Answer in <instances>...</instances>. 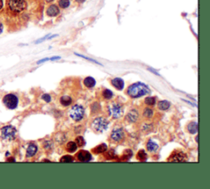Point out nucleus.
I'll return each mask as SVG.
<instances>
[{
  "label": "nucleus",
  "instance_id": "obj_1",
  "mask_svg": "<svg viewBox=\"0 0 210 189\" xmlns=\"http://www.w3.org/2000/svg\"><path fill=\"white\" fill-rule=\"evenodd\" d=\"M149 88L142 82H136L132 84L127 89V94L131 98H139L143 95L149 94Z\"/></svg>",
  "mask_w": 210,
  "mask_h": 189
},
{
  "label": "nucleus",
  "instance_id": "obj_2",
  "mask_svg": "<svg viewBox=\"0 0 210 189\" xmlns=\"http://www.w3.org/2000/svg\"><path fill=\"white\" fill-rule=\"evenodd\" d=\"M25 0H7V7L15 13H20L26 8Z\"/></svg>",
  "mask_w": 210,
  "mask_h": 189
},
{
  "label": "nucleus",
  "instance_id": "obj_3",
  "mask_svg": "<svg viewBox=\"0 0 210 189\" xmlns=\"http://www.w3.org/2000/svg\"><path fill=\"white\" fill-rule=\"evenodd\" d=\"M69 115L74 121L79 122L85 115V109L80 104H76L71 109L69 112Z\"/></svg>",
  "mask_w": 210,
  "mask_h": 189
},
{
  "label": "nucleus",
  "instance_id": "obj_4",
  "mask_svg": "<svg viewBox=\"0 0 210 189\" xmlns=\"http://www.w3.org/2000/svg\"><path fill=\"white\" fill-rule=\"evenodd\" d=\"M109 126V123L107 119L103 118H97L92 122V128L95 132H103L105 130H107Z\"/></svg>",
  "mask_w": 210,
  "mask_h": 189
},
{
  "label": "nucleus",
  "instance_id": "obj_5",
  "mask_svg": "<svg viewBox=\"0 0 210 189\" xmlns=\"http://www.w3.org/2000/svg\"><path fill=\"white\" fill-rule=\"evenodd\" d=\"M3 104L7 106L8 109H14L17 107L18 99H17V97L15 94H8L4 96V98H3Z\"/></svg>",
  "mask_w": 210,
  "mask_h": 189
},
{
  "label": "nucleus",
  "instance_id": "obj_6",
  "mask_svg": "<svg viewBox=\"0 0 210 189\" xmlns=\"http://www.w3.org/2000/svg\"><path fill=\"white\" fill-rule=\"evenodd\" d=\"M16 131L13 126H6L2 129V136L4 139L13 140L16 137Z\"/></svg>",
  "mask_w": 210,
  "mask_h": 189
},
{
  "label": "nucleus",
  "instance_id": "obj_7",
  "mask_svg": "<svg viewBox=\"0 0 210 189\" xmlns=\"http://www.w3.org/2000/svg\"><path fill=\"white\" fill-rule=\"evenodd\" d=\"M110 114L113 118H118L122 115V107L119 104L113 103L110 107H109Z\"/></svg>",
  "mask_w": 210,
  "mask_h": 189
},
{
  "label": "nucleus",
  "instance_id": "obj_8",
  "mask_svg": "<svg viewBox=\"0 0 210 189\" xmlns=\"http://www.w3.org/2000/svg\"><path fill=\"white\" fill-rule=\"evenodd\" d=\"M168 161H172V162H183V161H186V154H184L181 151H174L172 155L170 156V158L168 159Z\"/></svg>",
  "mask_w": 210,
  "mask_h": 189
},
{
  "label": "nucleus",
  "instance_id": "obj_9",
  "mask_svg": "<svg viewBox=\"0 0 210 189\" xmlns=\"http://www.w3.org/2000/svg\"><path fill=\"white\" fill-rule=\"evenodd\" d=\"M124 137H125V132L122 128H117L111 132V138L117 142L121 141L124 138Z\"/></svg>",
  "mask_w": 210,
  "mask_h": 189
},
{
  "label": "nucleus",
  "instance_id": "obj_10",
  "mask_svg": "<svg viewBox=\"0 0 210 189\" xmlns=\"http://www.w3.org/2000/svg\"><path fill=\"white\" fill-rule=\"evenodd\" d=\"M76 156L77 160H80L81 162H88L92 160L91 154L87 151H80L76 155Z\"/></svg>",
  "mask_w": 210,
  "mask_h": 189
},
{
  "label": "nucleus",
  "instance_id": "obj_11",
  "mask_svg": "<svg viewBox=\"0 0 210 189\" xmlns=\"http://www.w3.org/2000/svg\"><path fill=\"white\" fill-rule=\"evenodd\" d=\"M60 13L59 11V7L55 5V4H53V5H50L49 7H48L47 11H46V13L49 17H56L58 16Z\"/></svg>",
  "mask_w": 210,
  "mask_h": 189
},
{
  "label": "nucleus",
  "instance_id": "obj_12",
  "mask_svg": "<svg viewBox=\"0 0 210 189\" xmlns=\"http://www.w3.org/2000/svg\"><path fill=\"white\" fill-rule=\"evenodd\" d=\"M139 118V113L136 109H132L130 112L127 114L126 115V119L130 122V123H135L136 122V120Z\"/></svg>",
  "mask_w": 210,
  "mask_h": 189
},
{
  "label": "nucleus",
  "instance_id": "obj_13",
  "mask_svg": "<svg viewBox=\"0 0 210 189\" xmlns=\"http://www.w3.org/2000/svg\"><path fill=\"white\" fill-rule=\"evenodd\" d=\"M111 82H112V85L116 88V89H117V90H119V91L123 90L124 81L122 80V78H120V77H116V78L113 79Z\"/></svg>",
  "mask_w": 210,
  "mask_h": 189
},
{
  "label": "nucleus",
  "instance_id": "obj_14",
  "mask_svg": "<svg viewBox=\"0 0 210 189\" xmlns=\"http://www.w3.org/2000/svg\"><path fill=\"white\" fill-rule=\"evenodd\" d=\"M107 150H108L107 145L105 143H102L100 145H97V146L94 147V149H93V152L94 154H101V153L107 151Z\"/></svg>",
  "mask_w": 210,
  "mask_h": 189
},
{
  "label": "nucleus",
  "instance_id": "obj_15",
  "mask_svg": "<svg viewBox=\"0 0 210 189\" xmlns=\"http://www.w3.org/2000/svg\"><path fill=\"white\" fill-rule=\"evenodd\" d=\"M37 146L35 144H30L28 146L27 150H26V156L27 157H32L36 155V153L37 152Z\"/></svg>",
  "mask_w": 210,
  "mask_h": 189
},
{
  "label": "nucleus",
  "instance_id": "obj_16",
  "mask_svg": "<svg viewBox=\"0 0 210 189\" xmlns=\"http://www.w3.org/2000/svg\"><path fill=\"white\" fill-rule=\"evenodd\" d=\"M95 84H96V81L94 80V78L92 77H87L84 80V85L88 88L94 87Z\"/></svg>",
  "mask_w": 210,
  "mask_h": 189
},
{
  "label": "nucleus",
  "instance_id": "obj_17",
  "mask_svg": "<svg viewBox=\"0 0 210 189\" xmlns=\"http://www.w3.org/2000/svg\"><path fill=\"white\" fill-rule=\"evenodd\" d=\"M147 150L150 152H155L157 151V150L159 149V145L157 143H155L154 141H153L151 140H149L147 143Z\"/></svg>",
  "mask_w": 210,
  "mask_h": 189
},
{
  "label": "nucleus",
  "instance_id": "obj_18",
  "mask_svg": "<svg viewBox=\"0 0 210 189\" xmlns=\"http://www.w3.org/2000/svg\"><path fill=\"white\" fill-rule=\"evenodd\" d=\"M170 102L167 101V100H161L158 103V108L160 109V110H167V109L170 108Z\"/></svg>",
  "mask_w": 210,
  "mask_h": 189
},
{
  "label": "nucleus",
  "instance_id": "obj_19",
  "mask_svg": "<svg viewBox=\"0 0 210 189\" xmlns=\"http://www.w3.org/2000/svg\"><path fill=\"white\" fill-rule=\"evenodd\" d=\"M187 130L190 133L195 134L198 132V124L196 122H191L187 126Z\"/></svg>",
  "mask_w": 210,
  "mask_h": 189
},
{
  "label": "nucleus",
  "instance_id": "obj_20",
  "mask_svg": "<svg viewBox=\"0 0 210 189\" xmlns=\"http://www.w3.org/2000/svg\"><path fill=\"white\" fill-rule=\"evenodd\" d=\"M60 103L63 105V106H68L72 103V99L70 96L67 95H63L61 97L60 99Z\"/></svg>",
  "mask_w": 210,
  "mask_h": 189
},
{
  "label": "nucleus",
  "instance_id": "obj_21",
  "mask_svg": "<svg viewBox=\"0 0 210 189\" xmlns=\"http://www.w3.org/2000/svg\"><path fill=\"white\" fill-rule=\"evenodd\" d=\"M66 149L68 152H75L77 150V145L74 141H69V142H67V144L66 145Z\"/></svg>",
  "mask_w": 210,
  "mask_h": 189
},
{
  "label": "nucleus",
  "instance_id": "obj_22",
  "mask_svg": "<svg viewBox=\"0 0 210 189\" xmlns=\"http://www.w3.org/2000/svg\"><path fill=\"white\" fill-rule=\"evenodd\" d=\"M137 160L140 161H145L147 160V154L144 150H140L137 153Z\"/></svg>",
  "mask_w": 210,
  "mask_h": 189
},
{
  "label": "nucleus",
  "instance_id": "obj_23",
  "mask_svg": "<svg viewBox=\"0 0 210 189\" xmlns=\"http://www.w3.org/2000/svg\"><path fill=\"white\" fill-rule=\"evenodd\" d=\"M113 92L109 90V89H105V90H103V98H105V99H107V100H110V99H112L113 98Z\"/></svg>",
  "mask_w": 210,
  "mask_h": 189
},
{
  "label": "nucleus",
  "instance_id": "obj_24",
  "mask_svg": "<svg viewBox=\"0 0 210 189\" xmlns=\"http://www.w3.org/2000/svg\"><path fill=\"white\" fill-rule=\"evenodd\" d=\"M76 143L77 146L82 147V146H84V145H86V141H85V139H84L83 137L79 136V137H77L76 139Z\"/></svg>",
  "mask_w": 210,
  "mask_h": 189
},
{
  "label": "nucleus",
  "instance_id": "obj_25",
  "mask_svg": "<svg viewBox=\"0 0 210 189\" xmlns=\"http://www.w3.org/2000/svg\"><path fill=\"white\" fill-rule=\"evenodd\" d=\"M153 114V112L151 109L149 108H146L144 109V112H143V116L147 118H152Z\"/></svg>",
  "mask_w": 210,
  "mask_h": 189
},
{
  "label": "nucleus",
  "instance_id": "obj_26",
  "mask_svg": "<svg viewBox=\"0 0 210 189\" xmlns=\"http://www.w3.org/2000/svg\"><path fill=\"white\" fill-rule=\"evenodd\" d=\"M58 5L62 8H66L70 5V0H59L58 1Z\"/></svg>",
  "mask_w": 210,
  "mask_h": 189
},
{
  "label": "nucleus",
  "instance_id": "obj_27",
  "mask_svg": "<svg viewBox=\"0 0 210 189\" xmlns=\"http://www.w3.org/2000/svg\"><path fill=\"white\" fill-rule=\"evenodd\" d=\"M72 161L73 158L71 155H63L60 160V162H62V163H71Z\"/></svg>",
  "mask_w": 210,
  "mask_h": 189
},
{
  "label": "nucleus",
  "instance_id": "obj_28",
  "mask_svg": "<svg viewBox=\"0 0 210 189\" xmlns=\"http://www.w3.org/2000/svg\"><path fill=\"white\" fill-rule=\"evenodd\" d=\"M145 102L148 105H153L156 103V100L154 97H147L145 100Z\"/></svg>",
  "mask_w": 210,
  "mask_h": 189
},
{
  "label": "nucleus",
  "instance_id": "obj_29",
  "mask_svg": "<svg viewBox=\"0 0 210 189\" xmlns=\"http://www.w3.org/2000/svg\"><path fill=\"white\" fill-rule=\"evenodd\" d=\"M132 156V151L130 150H126L123 154V157L125 160H129Z\"/></svg>",
  "mask_w": 210,
  "mask_h": 189
},
{
  "label": "nucleus",
  "instance_id": "obj_30",
  "mask_svg": "<svg viewBox=\"0 0 210 189\" xmlns=\"http://www.w3.org/2000/svg\"><path fill=\"white\" fill-rule=\"evenodd\" d=\"M76 54V55H77V56H79V57H81V58H85V59H87V60H89V61H90V62H93V63H97V64L101 65L99 62H97L96 60H94V59H92V58H88V57H86V56H83V55L79 54Z\"/></svg>",
  "mask_w": 210,
  "mask_h": 189
},
{
  "label": "nucleus",
  "instance_id": "obj_31",
  "mask_svg": "<svg viewBox=\"0 0 210 189\" xmlns=\"http://www.w3.org/2000/svg\"><path fill=\"white\" fill-rule=\"evenodd\" d=\"M42 99H43V100L45 102H47V103H49L51 101V97L49 94H44L42 95Z\"/></svg>",
  "mask_w": 210,
  "mask_h": 189
},
{
  "label": "nucleus",
  "instance_id": "obj_32",
  "mask_svg": "<svg viewBox=\"0 0 210 189\" xmlns=\"http://www.w3.org/2000/svg\"><path fill=\"white\" fill-rule=\"evenodd\" d=\"M49 60H50V59H49V58H43V59H41V60L38 61V62H37V64H40V63H44V62H46V61H49Z\"/></svg>",
  "mask_w": 210,
  "mask_h": 189
},
{
  "label": "nucleus",
  "instance_id": "obj_33",
  "mask_svg": "<svg viewBox=\"0 0 210 189\" xmlns=\"http://www.w3.org/2000/svg\"><path fill=\"white\" fill-rule=\"evenodd\" d=\"M49 35H47L46 36L43 37L42 39H40V40H37V41H36V44H38V43H40V42H42V41H43L44 40H46V39H48V37H49Z\"/></svg>",
  "mask_w": 210,
  "mask_h": 189
},
{
  "label": "nucleus",
  "instance_id": "obj_34",
  "mask_svg": "<svg viewBox=\"0 0 210 189\" xmlns=\"http://www.w3.org/2000/svg\"><path fill=\"white\" fill-rule=\"evenodd\" d=\"M60 58H61V57H59V56H55V57H53V58H49V59L52 60V61H53V60H58V59H60Z\"/></svg>",
  "mask_w": 210,
  "mask_h": 189
},
{
  "label": "nucleus",
  "instance_id": "obj_35",
  "mask_svg": "<svg viewBox=\"0 0 210 189\" xmlns=\"http://www.w3.org/2000/svg\"><path fill=\"white\" fill-rule=\"evenodd\" d=\"M3 26L2 23H0V34L3 32Z\"/></svg>",
  "mask_w": 210,
  "mask_h": 189
},
{
  "label": "nucleus",
  "instance_id": "obj_36",
  "mask_svg": "<svg viewBox=\"0 0 210 189\" xmlns=\"http://www.w3.org/2000/svg\"><path fill=\"white\" fill-rule=\"evenodd\" d=\"M3 5V0H0V10L2 9Z\"/></svg>",
  "mask_w": 210,
  "mask_h": 189
},
{
  "label": "nucleus",
  "instance_id": "obj_37",
  "mask_svg": "<svg viewBox=\"0 0 210 189\" xmlns=\"http://www.w3.org/2000/svg\"><path fill=\"white\" fill-rule=\"evenodd\" d=\"M76 1L77 3H84L86 0H76Z\"/></svg>",
  "mask_w": 210,
  "mask_h": 189
},
{
  "label": "nucleus",
  "instance_id": "obj_38",
  "mask_svg": "<svg viewBox=\"0 0 210 189\" xmlns=\"http://www.w3.org/2000/svg\"><path fill=\"white\" fill-rule=\"evenodd\" d=\"M46 1H47V2H49H49H52V1H53V0H46Z\"/></svg>",
  "mask_w": 210,
  "mask_h": 189
}]
</instances>
